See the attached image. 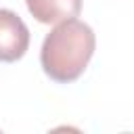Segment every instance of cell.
Listing matches in <instances>:
<instances>
[{
    "label": "cell",
    "mask_w": 134,
    "mask_h": 134,
    "mask_svg": "<svg viewBox=\"0 0 134 134\" xmlns=\"http://www.w3.org/2000/svg\"><path fill=\"white\" fill-rule=\"evenodd\" d=\"M96 48V36L92 27L80 19H67L54 25L46 34L40 50V63L44 73L59 82H75L88 67Z\"/></svg>",
    "instance_id": "1"
},
{
    "label": "cell",
    "mask_w": 134,
    "mask_h": 134,
    "mask_svg": "<svg viewBox=\"0 0 134 134\" xmlns=\"http://www.w3.org/2000/svg\"><path fill=\"white\" fill-rule=\"evenodd\" d=\"M31 17L44 25H57L73 19L82 10V0H25Z\"/></svg>",
    "instance_id": "3"
},
{
    "label": "cell",
    "mask_w": 134,
    "mask_h": 134,
    "mask_svg": "<svg viewBox=\"0 0 134 134\" xmlns=\"http://www.w3.org/2000/svg\"><path fill=\"white\" fill-rule=\"evenodd\" d=\"M29 48V29L23 19L8 10L0 8V61L15 63Z\"/></svg>",
    "instance_id": "2"
}]
</instances>
